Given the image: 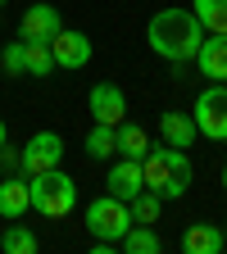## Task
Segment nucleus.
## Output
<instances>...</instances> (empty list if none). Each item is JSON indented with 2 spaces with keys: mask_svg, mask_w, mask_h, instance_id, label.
I'll use <instances>...</instances> for the list:
<instances>
[{
  "mask_svg": "<svg viewBox=\"0 0 227 254\" xmlns=\"http://www.w3.org/2000/svg\"><path fill=\"white\" fill-rule=\"evenodd\" d=\"M146 41H150V50L159 55V59H168V64H191L196 59V50H200V41H205V27H200V18L191 14V9H159V14H150V23H146Z\"/></svg>",
  "mask_w": 227,
  "mask_h": 254,
  "instance_id": "obj_1",
  "label": "nucleus"
},
{
  "mask_svg": "<svg viewBox=\"0 0 227 254\" xmlns=\"http://www.w3.org/2000/svg\"><path fill=\"white\" fill-rule=\"evenodd\" d=\"M141 177H146V190H159L164 200H182L191 190V159L186 150H173V145H150V154L141 159Z\"/></svg>",
  "mask_w": 227,
  "mask_h": 254,
  "instance_id": "obj_2",
  "label": "nucleus"
},
{
  "mask_svg": "<svg viewBox=\"0 0 227 254\" xmlns=\"http://www.w3.org/2000/svg\"><path fill=\"white\" fill-rule=\"evenodd\" d=\"M27 190H32V209H37L41 218H69L73 204H77V182L69 173H59V168L32 173Z\"/></svg>",
  "mask_w": 227,
  "mask_h": 254,
  "instance_id": "obj_3",
  "label": "nucleus"
},
{
  "mask_svg": "<svg viewBox=\"0 0 227 254\" xmlns=\"http://www.w3.org/2000/svg\"><path fill=\"white\" fill-rule=\"evenodd\" d=\"M127 227H132V209H127V200H118V195H105L100 200H91L86 204V232L95 236V241H123L127 236Z\"/></svg>",
  "mask_w": 227,
  "mask_h": 254,
  "instance_id": "obj_4",
  "label": "nucleus"
},
{
  "mask_svg": "<svg viewBox=\"0 0 227 254\" xmlns=\"http://www.w3.org/2000/svg\"><path fill=\"white\" fill-rule=\"evenodd\" d=\"M191 118H196L200 136H209V141H227V82L205 86L200 100H196V109H191Z\"/></svg>",
  "mask_w": 227,
  "mask_h": 254,
  "instance_id": "obj_5",
  "label": "nucleus"
},
{
  "mask_svg": "<svg viewBox=\"0 0 227 254\" xmlns=\"http://www.w3.org/2000/svg\"><path fill=\"white\" fill-rule=\"evenodd\" d=\"M64 159V136L59 132H32L23 141V173H46V168H59Z\"/></svg>",
  "mask_w": 227,
  "mask_h": 254,
  "instance_id": "obj_6",
  "label": "nucleus"
},
{
  "mask_svg": "<svg viewBox=\"0 0 227 254\" xmlns=\"http://www.w3.org/2000/svg\"><path fill=\"white\" fill-rule=\"evenodd\" d=\"M86 109H91V118H95V123L118 127V123L127 118V95H123V86H118V82H95V86H91V95H86Z\"/></svg>",
  "mask_w": 227,
  "mask_h": 254,
  "instance_id": "obj_7",
  "label": "nucleus"
},
{
  "mask_svg": "<svg viewBox=\"0 0 227 254\" xmlns=\"http://www.w3.org/2000/svg\"><path fill=\"white\" fill-rule=\"evenodd\" d=\"M50 55H55V68H86L91 64V37L73 27H59L50 37Z\"/></svg>",
  "mask_w": 227,
  "mask_h": 254,
  "instance_id": "obj_8",
  "label": "nucleus"
},
{
  "mask_svg": "<svg viewBox=\"0 0 227 254\" xmlns=\"http://www.w3.org/2000/svg\"><path fill=\"white\" fill-rule=\"evenodd\" d=\"M59 27H64V18H59L55 5H27L23 18H18V37L23 41H50Z\"/></svg>",
  "mask_w": 227,
  "mask_h": 254,
  "instance_id": "obj_9",
  "label": "nucleus"
},
{
  "mask_svg": "<svg viewBox=\"0 0 227 254\" xmlns=\"http://www.w3.org/2000/svg\"><path fill=\"white\" fill-rule=\"evenodd\" d=\"M196 64H200L205 77L227 82V32H205V41L196 50Z\"/></svg>",
  "mask_w": 227,
  "mask_h": 254,
  "instance_id": "obj_10",
  "label": "nucleus"
},
{
  "mask_svg": "<svg viewBox=\"0 0 227 254\" xmlns=\"http://www.w3.org/2000/svg\"><path fill=\"white\" fill-rule=\"evenodd\" d=\"M159 136H164V145H173V150H191V141L200 136V127H196L191 114L168 109V114H159Z\"/></svg>",
  "mask_w": 227,
  "mask_h": 254,
  "instance_id": "obj_11",
  "label": "nucleus"
},
{
  "mask_svg": "<svg viewBox=\"0 0 227 254\" xmlns=\"http://www.w3.org/2000/svg\"><path fill=\"white\" fill-rule=\"evenodd\" d=\"M109 195H118V200H132L137 190L146 186V177H141V159H114V168H109Z\"/></svg>",
  "mask_w": 227,
  "mask_h": 254,
  "instance_id": "obj_12",
  "label": "nucleus"
},
{
  "mask_svg": "<svg viewBox=\"0 0 227 254\" xmlns=\"http://www.w3.org/2000/svg\"><path fill=\"white\" fill-rule=\"evenodd\" d=\"M27 209H32V190H27V182H23V177H0V218L14 222V218H23Z\"/></svg>",
  "mask_w": 227,
  "mask_h": 254,
  "instance_id": "obj_13",
  "label": "nucleus"
},
{
  "mask_svg": "<svg viewBox=\"0 0 227 254\" xmlns=\"http://www.w3.org/2000/svg\"><path fill=\"white\" fill-rule=\"evenodd\" d=\"M182 250L186 254H218L223 250V227L218 222H191L182 232Z\"/></svg>",
  "mask_w": 227,
  "mask_h": 254,
  "instance_id": "obj_14",
  "label": "nucleus"
},
{
  "mask_svg": "<svg viewBox=\"0 0 227 254\" xmlns=\"http://www.w3.org/2000/svg\"><path fill=\"white\" fill-rule=\"evenodd\" d=\"M86 154L95 159V164H105L109 154H118V127H109V123H95L91 132H86Z\"/></svg>",
  "mask_w": 227,
  "mask_h": 254,
  "instance_id": "obj_15",
  "label": "nucleus"
},
{
  "mask_svg": "<svg viewBox=\"0 0 227 254\" xmlns=\"http://www.w3.org/2000/svg\"><path fill=\"white\" fill-rule=\"evenodd\" d=\"M118 154L123 159H146L150 154V136H146V127H137V123H118Z\"/></svg>",
  "mask_w": 227,
  "mask_h": 254,
  "instance_id": "obj_16",
  "label": "nucleus"
},
{
  "mask_svg": "<svg viewBox=\"0 0 227 254\" xmlns=\"http://www.w3.org/2000/svg\"><path fill=\"white\" fill-rule=\"evenodd\" d=\"M118 250H127V254H159V250H164V241L150 232V222H132L127 236L118 241Z\"/></svg>",
  "mask_w": 227,
  "mask_h": 254,
  "instance_id": "obj_17",
  "label": "nucleus"
},
{
  "mask_svg": "<svg viewBox=\"0 0 227 254\" xmlns=\"http://www.w3.org/2000/svg\"><path fill=\"white\" fill-rule=\"evenodd\" d=\"M23 59H27V77H50L55 73L50 41H23Z\"/></svg>",
  "mask_w": 227,
  "mask_h": 254,
  "instance_id": "obj_18",
  "label": "nucleus"
},
{
  "mask_svg": "<svg viewBox=\"0 0 227 254\" xmlns=\"http://www.w3.org/2000/svg\"><path fill=\"white\" fill-rule=\"evenodd\" d=\"M191 14L205 32H227V0H191Z\"/></svg>",
  "mask_w": 227,
  "mask_h": 254,
  "instance_id": "obj_19",
  "label": "nucleus"
},
{
  "mask_svg": "<svg viewBox=\"0 0 227 254\" xmlns=\"http://www.w3.org/2000/svg\"><path fill=\"white\" fill-rule=\"evenodd\" d=\"M0 250H5V254H37V232L23 227V222L14 218L5 227V236H0Z\"/></svg>",
  "mask_w": 227,
  "mask_h": 254,
  "instance_id": "obj_20",
  "label": "nucleus"
},
{
  "mask_svg": "<svg viewBox=\"0 0 227 254\" xmlns=\"http://www.w3.org/2000/svg\"><path fill=\"white\" fill-rule=\"evenodd\" d=\"M127 209H132V222H159V209H164V195L159 190H137L132 200H127Z\"/></svg>",
  "mask_w": 227,
  "mask_h": 254,
  "instance_id": "obj_21",
  "label": "nucleus"
},
{
  "mask_svg": "<svg viewBox=\"0 0 227 254\" xmlns=\"http://www.w3.org/2000/svg\"><path fill=\"white\" fill-rule=\"evenodd\" d=\"M0 68H5L9 77H27V59H23V37L9 41L5 50H0Z\"/></svg>",
  "mask_w": 227,
  "mask_h": 254,
  "instance_id": "obj_22",
  "label": "nucleus"
},
{
  "mask_svg": "<svg viewBox=\"0 0 227 254\" xmlns=\"http://www.w3.org/2000/svg\"><path fill=\"white\" fill-rule=\"evenodd\" d=\"M0 168H23V150H14L5 141V145H0Z\"/></svg>",
  "mask_w": 227,
  "mask_h": 254,
  "instance_id": "obj_23",
  "label": "nucleus"
},
{
  "mask_svg": "<svg viewBox=\"0 0 227 254\" xmlns=\"http://www.w3.org/2000/svg\"><path fill=\"white\" fill-rule=\"evenodd\" d=\"M5 141H9V132H5V123H0V145H5Z\"/></svg>",
  "mask_w": 227,
  "mask_h": 254,
  "instance_id": "obj_24",
  "label": "nucleus"
},
{
  "mask_svg": "<svg viewBox=\"0 0 227 254\" xmlns=\"http://www.w3.org/2000/svg\"><path fill=\"white\" fill-rule=\"evenodd\" d=\"M223 250H227V222H223Z\"/></svg>",
  "mask_w": 227,
  "mask_h": 254,
  "instance_id": "obj_25",
  "label": "nucleus"
},
{
  "mask_svg": "<svg viewBox=\"0 0 227 254\" xmlns=\"http://www.w3.org/2000/svg\"><path fill=\"white\" fill-rule=\"evenodd\" d=\"M223 190H227V164H223Z\"/></svg>",
  "mask_w": 227,
  "mask_h": 254,
  "instance_id": "obj_26",
  "label": "nucleus"
},
{
  "mask_svg": "<svg viewBox=\"0 0 227 254\" xmlns=\"http://www.w3.org/2000/svg\"><path fill=\"white\" fill-rule=\"evenodd\" d=\"M0 9H5V0H0Z\"/></svg>",
  "mask_w": 227,
  "mask_h": 254,
  "instance_id": "obj_27",
  "label": "nucleus"
}]
</instances>
